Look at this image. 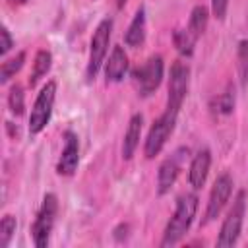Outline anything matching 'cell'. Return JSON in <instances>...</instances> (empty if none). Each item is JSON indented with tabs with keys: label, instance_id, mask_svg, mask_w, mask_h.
Segmentation results:
<instances>
[{
	"label": "cell",
	"instance_id": "cell-1",
	"mask_svg": "<svg viewBox=\"0 0 248 248\" xmlns=\"http://www.w3.org/2000/svg\"><path fill=\"white\" fill-rule=\"evenodd\" d=\"M196 211H198V196L192 194V192L182 194L178 198V202H176V209H174L172 217L169 219V223L165 227L161 246L176 244L186 234V231L190 229V225H192V221L196 217Z\"/></svg>",
	"mask_w": 248,
	"mask_h": 248
},
{
	"label": "cell",
	"instance_id": "cell-2",
	"mask_svg": "<svg viewBox=\"0 0 248 248\" xmlns=\"http://www.w3.org/2000/svg\"><path fill=\"white\" fill-rule=\"evenodd\" d=\"M56 213H58V198L54 194H46L31 225V238L37 248H45L48 244V238L56 221Z\"/></svg>",
	"mask_w": 248,
	"mask_h": 248
},
{
	"label": "cell",
	"instance_id": "cell-3",
	"mask_svg": "<svg viewBox=\"0 0 248 248\" xmlns=\"http://www.w3.org/2000/svg\"><path fill=\"white\" fill-rule=\"evenodd\" d=\"M110 33H112V19L110 17H105L93 37H91V45H89V60H87V79L93 81L97 72L101 70L103 62H105V56H107V50H108V41H110Z\"/></svg>",
	"mask_w": 248,
	"mask_h": 248
},
{
	"label": "cell",
	"instance_id": "cell-4",
	"mask_svg": "<svg viewBox=\"0 0 248 248\" xmlns=\"http://www.w3.org/2000/svg\"><path fill=\"white\" fill-rule=\"evenodd\" d=\"M54 99H56V81H46L41 89V93L37 95L31 114H29V134L37 136L45 130V126L50 120L52 114V107H54Z\"/></svg>",
	"mask_w": 248,
	"mask_h": 248
},
{
	"label": "cell",
	"instance_id": "cell-5",
	"mask_svg": "<svg viewBox=\"0 0 248 248\" xmlns=\"http://www.w3.org/2000/svg\"><path fill=\"white\" fill-rule=\"evenodd\" d=\"M176 116L178 112L176 110H170V108H165V112L153 122V126L149 128L147 132V138H145V145H143V153L147 159H153L155 155L161 153V149L165 147L169 136L172 134L174 130V124H176Z\"/></svg>",
	"mask_w": 248,
	"mask_h": 248
},
{
	"label": "cell",
	"instance_id": "cell-6",
	"mask_svg": "<svg viewBox=\"0 0 248 248\" xmlns=\"http://www.w3.org/2000/svg\"><path fill=\"white\" fill-rule=\"evenodd\" d=\"M244 211H246V192L240 190L221 225V231L217 236V246H232L238 240L242 221H244Z\"/></svg>",
	"mask_w": 248,
	"mask_h": 248
},
{
	"label": "cell",
	"instance_id": "cell-7",
	"mask_svg": "<svg viewBox=\"0 0 248 248\" xmlns=\"http://www.w3.org/2000/svg\"><path fill=\"white\" fill-rule=\"evenodd\" d=\"M163 58L159 54L155 56H149L141 66H138L134 70V83L138 87V93L147 97L151 95L159 85H161V79H163Z\"/></svg>",
	"mask_w": 248,
	"mask_h": 248
},
{
	"label": "cell",
	"instance_id": "cell-8",
	"mask_svg": "<svg viewBox=\"0 0 248 248\" xmlns=\"http://www.w3.org/2000/svg\"><path fill=\"white\" fill-rule=\"evenodd\" d=\"M190 83V68L182 60H174L170 66V78H169V95H167V108L180 110Z\"/></svg>",
	"mask_w": 248,
	"mask_h": 248
},
{
	"label": "cell",
	"instance_id": "cell-9",
	"mask_svg": "<svg viewBox=\"0 0 248 248\" xmlns=\"http://www.w3.org/2000/svg\"><path fill=\"white\" fill-rule=\"evenodd\" d=\"M186 157H188V147H180L161 163L159 172H157V194L159 196H165L172 188V184L176 182V178L180 174V169H182V163Z\"/></svg>",
	"mask_w": 248,
	"mask_h": 248
},
{
	"label": "cell",
	"instance_id": "cell-10",
	"mask_svg": "<svg viewBox=\"0 0 248 248\" xmlns=\"http://www.w3.org/2000/svg\"><path fill=\"white\" fill-rule=\"evenodd\" d=\"M231 192H232V178L229 172H223L217 176L211 192H209V202H207V209H205V221L203 223H209L213 219L219 217V213L223 211V207L227 205L229 198H231Z\"/></svg>",
	"mask_w": 248,
	"mask_h": 248
},
{
	"label": "cell",
	"instance_id": "cell-11",
	"mask_svg": "<svg viewBox=\"0 0 248 248\" xmlns=\"http://www.w3.org/2000/svg\"><path fill=\"white\" fill-rule=\"evenodd\" d=\"M78 163H79V141L78 136L72 130H68L64 132V147L56 165V172L60 176H72L78 169Z\"/></svg>",
	"mask_w": 248,
	"mask_h": 248
},
{
	"label": "cell",
	"instance_id": "cell-12",
	"mask_svg": "<svg viewBox=\"0 0 248 248\" xmlns=\"http://www.w3.org/2000/svg\"><path fill=\"white\" fill-rule=\"evenodd\" d=\"M209 167H211V153H209V149H200V151L196 153V157L192 159L190 170H188V178H190L192 188L200 190V188L205 184Z\"/></svg>",
	"mask_w": 248,
	"mask_h": 248
},
{
	"label": "cell",
	"instance_id": "cell-13",
	"mask_svg": "<svg viewBox=\"0 0 248 248\" xmlns=\"http://www.w3.org/2000/svg\"><path fill=\"white\" fill-rule=\"evenodd\" d=\"M128 72V54L124 52V48L120 45L112 46L110 50V56H108V62L105 66V78H107V83H116L124 78V74Z\"/></svg>",
	"mask_w": 248,
	"mask_h": 248
},
{
	"label": "cell",
	"instance_id": "cell-14",
	"mask_svg": "<svg viewBox=\"0 0 248 248\" xmlns=\"http://www.w3.org/2000/svg\"><path fill=\"white\" fill-rule=\"evenodd\" d=\"M141 124H143V116L141 114H134L128 122L124 140H122V157L128 161L132 159V155L136 153L138 145H140V136H141Z\"/></svg>",
	"mask_w": 248,
	"mask_h": 248
},
{
	"label": "cell",
	"instance_id": "cell-15",
	"mask_svg": "<svg viewBox=\"0 0 248 248\" xmlns=\"http://www.w3.org/2000/svg\"><path fill=\"white\" fill-rule=\"evenodd\" d=\"M124 41L128 46H134V48L145 41V10L143 8H140L136 12V16H134V19H132V23L124 35Z\"/></svg>",
	"mask_w": 248,
	"mask_h": 248
},
{
	"label": "cell",
	"instance_id": "cell-16",
	"mask_svg": "<svg viewBox=\"0 0 248 248\" xmlns=\"http://www.w3.org/2000/svg\"><path fill=\"white\" fill-rule=\"evenodd\" d=\"M207 21H209V12H207V8L205 6H196L194 10H192V14H190V21H188V33L198 41V37H202L203 35V31H205V27H207Z\"/></svg>",
	"mask_w": 248,
	"mask_h": 248
},
{
	"label": "cell",
	"instance_id": "cell-17",
	"mask_svg": "<svg viewBox=\"0 0 248 248\" xmlns=\"http://www.w3.org/2000/svg\"><path fill=\"white\" fill-rule=\"evenodd\" d=\"M50 62H52V54L48 52V50H39L37 54H35V62H33V70H31V76H29V85L31 87H35L37 85V81L43 78V76H46V72L50 70Z\"/></svg>",
	"mask_w": 248,
	"mask_h": 248
},
{
	"label": "cell",
	"instance_id": "cell-18",
	"mask_svg": "<svg viewBox=\"0 0 248 248\" xmlns=\"http://www.w3.org/2000/svg\"><path fill=\"white\" fill-rule=\"evenodd\" d=\"M209 107H211V110L215 114H231L232 108H234V91L229 87L227 91L219 93L217 97L211 99V105Z\"/></svg>",
	"mask_w": 248,
	"mask_h": 248
},
{
	"label": "cell",
	"instance_id": "cell-19",
	"mask_svg": "<svg viewBox=\"0 0 248 248\" xmlns=\"http://www.w3.org/2000/svg\"><path fill=\"white\" fill-rule=\"evenodd\" d=\"M172 41H174V46H176V50H178L180 54H184V56H192L196 39L188 33V29H176L174 35H172Z\"/></svg>",
	"mask_w": 248,
	"mask_h": 248
},
{
	"label": "cell",
	"instance_id": "cell-20",
	"mask_svg": "<svg viewBox=\"0 0 248 248\" xmlns=\"http://www.w3.org/2000/svg\"><path fill=\"white\" fill-rule=\"evenodd\" d=\"M23 62H25V52H23V50H21V52H17L14 58H10V60L2 62V68H0V81H2V83H6L10 78H14V76L21 70Z\"/></svg>",
	"mask_w": 248,
	"mask_h": 248
},
{
	"label": "cell",
	"instance_id": "cell-21",
	"mask_svg": "<svg viewBox=\"0 0 248 248\" xmlns=\"http://www.w3.org/2000/svg\"><path fill=\"white\" fill-rule=\"evenodd\" d=\"M8 105H10V110L16 116H21L23 114V108H25V93H23V87L19 83L12 85V89L8 93Z\"/></svg>",
	"mask_w": 248,
	"mask_h": 248
},
{
	"label": "cell",
	"instance_id": "cell-22",
	"mask_svg": "<svg viewBox=\"0 0 248 248\" xmlns=\"http://www.w3.org/2000/svg\"><path fill=\"white\" fill-rule=\"evenodd\" d=\"M16 227H17L16 217L6 213L2 217V223H0V248H6L10 244V240H12L14 232H16Z\"/></svg>",
	"mask_w": 248,
	"mask_h": 248
},
{
	"label": "cell",
	"instance_id": "cell-23",
	"mask_svg": "<svg viewBox=\"0 0 248 248\" xmlns=\"http://www.w3.org/2000/svg\"><path fill=\"white\" fill-rule=\"evenodd\" d=\"M236 60H238V74H240V81L246 83L248 79V39L238 43V50H236Z\"/></svg>",
	"mask_w": 248,
	"mask_h": 248
},
{
	"label": "cell",
	"instance_id": "cell-24",
	"mask_svg": "<svg viewBox=\"0 0 248 248\" xmlns=\"http://www.w3.org/2000/svg\"><path fill=\"white\" fill-rule=\"evenodd\" d=\"M227 8H229V0H211V10L217 19H225Z\"/></svg>",
	"mask_w": 248,
	"mask_h": 248
},
{
	"label": "cell",
	"instance_id": "cell-25",
	"mask_svg": "<svg viewBox=\"0 0 248 248\" xmlns=\"http://www.w3.org/2000/svg\"><path fill=\"white\" fill-rule=\"evenodd\" d=\"M12 45H14V41H12V37H10L8 27H2V45H0V54H2V56H4V54H8V50L12 48Z\"/></svg>",
	"mask_w": 248,
	"mask_h": 248
},
{
	"label": "cell",
	"instance_id": "cell-26",
	"mask_svg": "<svg viewBox=\"0 0 248 248\" xmlns=\"http://www.w3.org/2000/svg\"><path fill=\"white\" fill-rule=\"evenodd\" d=\"M10 4H14V6H19V4H25V0H8Z\"/></svg>",
	"mask_w": 248,
	"mask_h": 248
},
{
	"label": "cell",
	"instance_id": "cell-27",
	"mask_svg": "<svg viewBox=\"0 0 248 248\" xmlns=\"http://www.w3.org/2000/svg\"><path fill=\"white\" fill-rule=\"evenodd\" d=\"M126 2H128V0H116V6H118V8H122Z\"/></svg>",
	"mask_w": 248,
	"mask_h": 248
}]
</instances>
